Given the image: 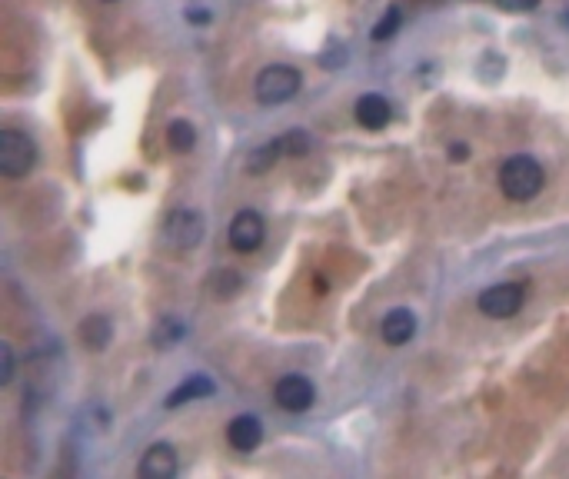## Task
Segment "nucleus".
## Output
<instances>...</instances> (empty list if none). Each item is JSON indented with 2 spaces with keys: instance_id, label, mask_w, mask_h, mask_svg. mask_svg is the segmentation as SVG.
<instances>
[{
  "instance_id": "f257e3e1",
  "label": "nucleus",
  "mask_w": 569,
  "mask_h": 479,
  "mask_svg": "<svg viewBox=\"0 0 569 479\" xmlns=\"http://www.w3.org/2000/svg\"><path fill=\"white\" fill-rule=\"evenodd\" d=\"M546 184V174L539 160L526 157V153H516V157H506L503 167H500V190H503L506 200H516V203H526L543 190Z\"/></svg>"
},
{
  "instance_id": "f03ea898",
  "label": "nucleus",
  "mask_w": 569,
  "mask_h": 479,
  "mask_svg": "<svg viewBox=\"0 0 569 479\" xmlns=\"http://www.w3.org/2000/svg\"><path fill=\"white\" fill-rule=\"evenodd\" d=\"M300 84H303V77L300 70L290 64H270L266 70H260L257 77V100H260L263 107H276V104H286V100H294L300 94Z\"/></svg>"
},
{
  "instance_id": "7ed1b4c3",
  "label": "nucleus",
  "mask_w": 569,
  "mask_h": 479,
  "mask_svg": "<svg viewBox=\"0 0 569 479\" xmlns=\"http://www.w3.org/2000/svg\"><path fill=\"white\" fill-rule=\"evenodd\" d=\"M37 164V147L27 133L21 131H0V174L17 180L27 176Z\"/></svg>"
},
{
  "instance_id": "20e7f679",
  "label": "nucleus",
  "mask_w": 569,
  "mask_h": 479,
  "mask_svg": "<svg viewBox=\"0 0 569 479\" xmlns=\"http://www.w3.org/2000/svg\"><path fill=\"white\" fill-rule=\"evenodd\" d=\"M523 300H526L523 284H496L480 294V313L492 316V320H506V316L519 313Z\"/></svg>"
},
{
  "instance_id": "39448f33",
  "label": "nucleus",
  "mask_w": 569,
  "mask_h": 479,
  "mask_svg": "<svg viewBox=\"0 0 569 479\" xmlns=\"http://www.w3.org/2000/svg\"><path fill=\"white\" fill-rule=\"evenodd\" d=\"M274 400L280 410H286V413H303V410L313 406L317 390H313V383H310L307 376L290 373V376H284V380L274 386Z\"/></svg>"
},
{
  "instance_id": "423d86ee",
  "label": "nucleus",
  "mask_w": 569,
  "mask_h": 479,
  "mask_svg": "<svg viewBox=\"0 0 569 479\" xmlns=\"http://www.w3.org/2000/svg\"><path fill=\"white\" fill-rule=\"evenodd\" d=\"M167 240L180 247V250H194L200 240H203V217L194 213V210H174L164 223Z\"/></svg>"
},
{
  "instance_id": "0eeeda50",
  "label": "nucleus",
  "mask_w": 569,
  "mask_h": 479,
  "mask_svg": "<svg viewBox=\"0 0 569 479\" xmlns=\"http://www.w3.org/2000/svg\"><path fill=\"white\" fill-rule=\"evenodd\" d=\"M266 237V227H263V217L257 210H240L237 217L230 220V247L240 253H253Z\"/></svg>"
},
{
  "instance_id": "6e6552de",
  "label": "nucleus",
  "mask_w": 569,
  "mask_h": 479,
  "mask_svg": "<svg viewBox=\"0 0 569 479\" xmlns=\"http://www.w3.org/2000/svg\"><path fill=\"white\" fill-rule=\"evenodd\" d=\"M180 463H176V453L170 443H154V447L143 453L140 459V479H174Z\"/></svg>"
},
{
  "instance_id": "1a4fd4ad",
  "label": "nucleus",
  "mask_w": 569,
  "mask_h": 479,
  "mask_svg": "<svg viewBox=\"0 0 569 479\" xmlns=\"http://www.w3.org/2000/svg\"><path fill=\"white\" fill-rule=\"evenodd\" d=\"M357 123L366 127V131H384L390 117H393V107H390V100L380 97V94H363L357 100Z\"/></svg>"
},
{
  "instance_id": "9d476101",
  "label": "nucleus",
  "mask_w": 569,
  "mask_h": 479,
  "mask_svg": "<svg viewBox=\"0 0 569 479\" xmlns=\"http://www.w3.org/2000/svg\"><path fill=\"white\" fill-rule=\"evenodd\" d=\"M227 439H230V447L237 453H253L263 443V423L257 416H237L227 426Z\"/></svg>"
},
{
  "instance_id": "9b49d317",
  "label": "nucleus",
  "mask_w": 569,
  "mask_h": 479,
  "mask_svg": "<svg viewBox=\"0 0 569 479\" xmlns=\"http://www.w3.org/2000/svg\"><path fill=\"white\" fill-rule=\"evenodd\" d=\"M380 333H384V343L403 347L416 333V316L410 313V310H390V313L384 316V323H380Z\"/></svg>"
},
{
  "instance_id": "f8f14e48",
  "label": "nucleus",
  "mask_w": 569,
  "mask_h": 479,
  "mask_svg": "<svg viewBox=\"0 0 569 479\" xmlns=\"http://www.w3.org/2000/svg\"><path fill=\"white\" fill-rule=\"evenodd\" d=\"M213 393V380L210 376H203V373H194L190 380L186 383H180L170 396H167V406L170 410H176V406H184V403H190V400H200V396H210Z\"/></svg>"
},
{
  "instance_id": "ddd939ff",
  "label": "nucleus",
  "mask_w": 569,
  "mask_h": 479,
  "mask_svg": "<svg viewBox=\"0 0 569 479\" xmlns=\"http://www.w3.org/2000/svg\"><path fill=\"white\" fill-rule=\"evenodd\" d=\"M113 337V327H110L107 316H87L84 323H80V339H84V347L90 349H104Z\"/></svg>"
},
{
  "instance_id": "4468645a",
  "label": "nucleus",
  "mask_w": 569,
  "mask_h": 479,
  "mask_svg": "<svg viewBox=\"0 0 569 479\" xmlns=\"http://www.w3.org/2000/svg\"><path fill=\"white\" fill-rule=\"evenodd\" d=\"M280 157H286V153H284V143H280V137H276V140L263 143V147H257V150L247 157V170H250L253 176L266 174V170H270V167H274Z\"/></svg>"
},
{
  "instance_id": "2eb2a0df",
  "label": "nucleus",
  "mask_w": 569,
  "mask_h": 479,
  "mask_svg": "<svg viewBox=\"0 0 569 479\" xmlns=\"http://www.w3.org/2000/svg\"><path fill=\"white\" fill-rule=\"evenodd\" d=\"M167 143H170V150L174 153L194 150V143H197V131H194V123H190V120H174V123L167 127Z\"/></svg>"
},
{
  "instance_id": "dca6fc26",
  "label": "nucleus",
  "mask_w": 569,
  "mask_h": 479,
  "mask_svg": "<svg viewBox=\"0 0 569 479\" xmlns=\"http://www.w3.org/2000/svg\"><path fill=\"white\" fill-rule=\"evenodd\" d=\"M400 23H403V14H400V7H386V14L380 17V23L373 27V41H390V37H396V31H400Z\"/></svg>"
},
{
  "instance_id": "f3484780",
  "label": "nucleus",
  "mask_w": 569,
  "mask_h": 479,
  "mask_svg": "<svg viewBox=\"0 0 569 479\" xmlns=\"http://www.w3.org/2000/svg\"><path fill=\"white\" fill-rule=\"evenodd\" d=\"M280 143H284L286 157H303V153L310 150V137L303 131H286L284 137H280Z\"/></svg>"
},
{
  "instance_id": "a211bd4d",
  "label": "nucleus",
  "mask_w": 569,
  "mask_h": 479,
  "mask_svg": "<svg viewBox=\"0 0 569 479\" xmlns=\"http://www.w3.org/2000/svg\"><path fill=\"white\" fill-rule=\"evenodd\" d=\"M14 380V349L7 343H0V386H7Z\"/></svg>"
},
{
  "instance_id": "6ab92c4d",
  "label": "nucleus",
  "mask_w": 569,
  "mask_h": 479,
  "mask_svg": "<svg viewBox=\"0 0 569 479\" xmlns=\"http://www.w3.org/2000/svg\"><path fill=\"white\" fill-rule=\"evenodd\" d=\"M184 333V327L176 323V320H164V330L157 327V333H154V339H157V347H167V343H174L176 337Z\"/></svg>"
},
{
  "instance_id": "aec40b11",
  "label": "nucleus",
  "mask_w": 569,
  "mask_h": 479,
  "mask_svg": "<svg viewBox=\"0 0 569 479\" xmlns=\"http://www.w3.org/2000/svg\"><path fill=\"white\" fill-rule=\"evenodd\" d=\"M496 4L510 14H526V11H537L539 7V0H496Z\"/></svg>"
},
{
  "instance_id": "412c9836",
  "label": "nucleus",
  "mask_w": 569,
  "mask_h": 479,
  "mask_svg": "<svg viewBox=\"0 0 569 479\" xmlns=\"http://www.w3.org/2000/svg\"><path fill=\"white\" fill-rule=\"evenodd\" d=\"M466 157H470V150H466L463 143H453V147H449V160H456V164H463Z\"/></svg>"
},
{
  "instance_id": "4be33fe9",
  "label": "nucleus",
  "mask_w": 569,
  "mask_h": 479,
  "mask_svg": "<svg viewBox=\"0 0 569 479\" xmlns=\"http://www.w3.org/2000/svg\"><path fill=\"white\" fill-rule=\"evenodd\" d=\"M186 17H190V21H197V23H207V21H210L207 14H200V11H194V14H186Z\"/></svg>"
},
{
  "instance_id": "5701e85b",
  "label": "nucleus",
  "mask_w": 569,
  "mask_h": 479,
  "mask_svg": "<svg viewBox=\"0 0 569 479\" xmlns=\"http://www.w3.org/2000/svg\"><path fill=\"white\" fill-rule=\"evenodd\" d=\"M107 4H110V0H107Z\"/></svg>"
}]
</instances>
